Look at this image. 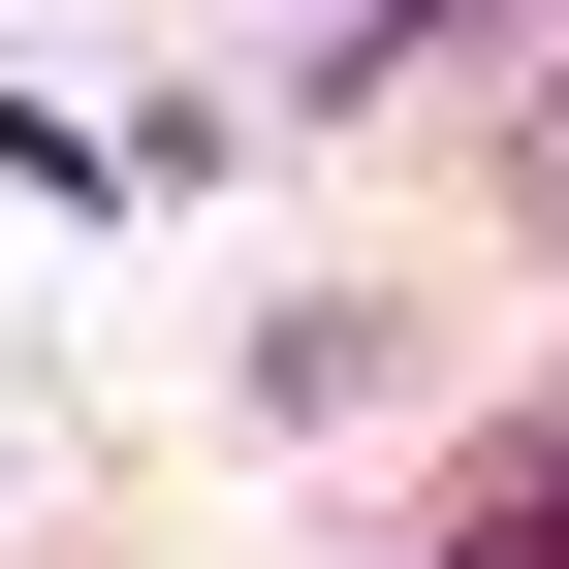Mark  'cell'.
<instances>
[{"mask_svg":"<svg viewBox=\"0 0 569 569\" xmlns=\"http://www.w3.org/2000/svg\"><path fill=\"white\" fill-rule=\"evenodd\" d=\"M443 569H569V443H507V475H475V507H443Z\"/></svg>","mask_w":569,"mask_h":569,"instance_id":"1","label":"cell"}]
</instances>
